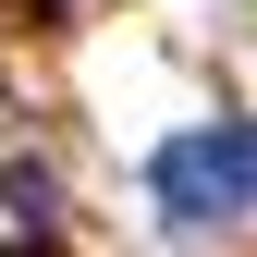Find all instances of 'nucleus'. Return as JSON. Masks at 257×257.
<instances>
[{
    "label": "nucleus",
    "mask_w": 257,
    "mask_h": 257,
    "mask_svg": "<svg viewBox=\"0 0 257 257\" xmlns=\"http://www.w3.org/2000/svg\"><path fill=\"white\" fill-rule=\"evenodd\" d=\"M147 196H159V220H233L257 196V122H196V135H172L147 159Z\"/></svg>",
    "instance_id": "nucleus-1"
}]
</instances>
